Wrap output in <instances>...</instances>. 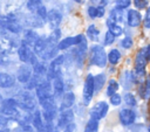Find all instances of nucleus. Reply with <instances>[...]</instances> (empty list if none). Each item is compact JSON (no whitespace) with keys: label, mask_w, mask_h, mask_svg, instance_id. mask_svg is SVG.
Returning a JSON list of instances; mask_svg holds the SVG:
<instances>
[{"label":"nucleus","mask_w":150,"mask_h":132,"mask_svg":"<svg viewBox=\"0 0 150 132\" xmlns=\"http://www.w3.org/2000/svg\"><path fill=\"white\" fill-rule=\"evenodd\" d=\"M19 105H18V100L14 98H7L5 100H2L1 105H0V114L9 118V119H14L18 117V114L20 113L19 111Z\"/></svg>","instance_id":"4"},{"label":"nucleus","mask_w":150,"mask_h":132,"mask_svg":"<svg viewBox=\"0 0 150 132\" xmlns=\"http://www.w3.org/2000/svg\"><path fill=\"white\" fill-rule=\"evenodd\" d=\"M146 57H145V53L144 49L139 50L136 54L135 57V71L137 74V76H143L145 72V65H146Z\"/></svg>","instance_id":"13"},{"label":"nucleus","mask_w":150,"mask_h":132,"mask_svg":"<svg viewBox=\"0 0 150 132\" xmlns=\"http://www.w3.org/2000/svg\"><path fill=\"white\" fill-rule=\"evenodd\" d=\"M118 89V83L115 81V79H109V83H108V89H107V95L108 96H111L114 95Z\"/></svg>","instance_id":"29"},{"label":"nucleus","mask_w":150,"mask_h":132,"mask_svg":"<svg viewBox=\"0 0 150 132\" xmlns=\"http://www.w3.org/2000/svg\"><path fill=\"white\" fill-rule=\"evenodd\" d=\"M16 53H18L19 60H20L22 63L30 64L32 67L39 61L36 54H35L34 50H33V48H32L29 44H27L26 42H23V41H21V43L19 44V47H18V49H16Z\"/></svg>","instance_id":"2"},{"label":"nucleus","mask_w":150,"mask_h":132,"mask_svg":"<svg viewBox=\"0 0 150 132\" xmlns=\"http://www.w3.org/2000/svg\"><path fill=\"white\" fill-rule=\"evenodd\" d=\"M120 44H121V47L124 48V49H130V48L134 46V41H132V39H131L130 36H125V37H123V39L121 40Z\"/></svg>","instance_id":"35"},{"label":"nucleus","mask_w":150,"mask_h":132,"mask_svg":"<svg viewBox=\"0 0 150 132\" xmlns=\"http://www.w3.org/2000/svg\"><path fill=\"white\" fill-rule=\"evenodd\" d=\"M108 109H109V106L105 102H98L90 110V118H94V119H97V120L102 119L103 117H105V114L108 112Z\"/></svg>","instance_id":"14"},{"label":"nucleus","mask_w":150,"mask_h":132,"mask_svg":"<svg viewBox=\"0 0 150 132\" xmlns=\"http://www.w3.org/2000/svg\"><path fill=\"white\" fill-rule=\"evenodd\" d=\"M16 100H18L19 107H21L22 110H26V111H32L36 106V100L30 95L29 91H23V92L19 93V97Z\"/></svg>","instance_id":"5"},{"label":"nucleus","mask_w":150,"mask_h":132,"mask_svg":"<svg viewBox=\"0 0 150 132\" xmlns=\"http://www.w3.org/2000/svg\"><path fill=\"white\" fill-rule=\"evenodd\" d=\"M97 131H98V120L90 118L89 121L87 123L83 132H97Z\"/></svg>","instance_id":"27"},{"label":"nucleus","mask_w":150,"mask_h":132,"mask_svg":"<svg viewBox=\"0 0 150 132\" xmlns=\"http://www.w3.org/2000/svg\"><path fill=\"white\" fill-rule=\"evenodd\" d=\"M105 14V6H97V18H103Z\"/></svg>","instance_id":"42"},{"label":"nucleus","mask_w":150,"mask_h":132,"mask_svg":"<svg viewBox=\"0 0 150 132\" xmlns=\"http://www.w3.org/2000/svg\"><path fill=\"white\" fill-rule=\"evenodd\" d=\"M95 91V85H94V76L88 75L86 81H84V86H83V103L84 105H88L94 96Z\"/></svg>","instance_id":"7"},{"label":"nucleus","mask_w":150,"mask_h":132,"mask_svg":"<svg viewBox=\"0 0 150 132\" xmlns=\"http://www.w3.org/2000/svg\"><path fill=\"white\" fill-rule=\"evenodd\" d=\"M47 37H48V40H49L52 43L57 44V43L60 42V40H61V29H60V28L52 29V33H50Z\"/></svg>","instance_id":"26"},{"label":"nucleus","mask_w":150,"mask_h":132,"mask_svg":"<svg viewBox=\"0 0 150 132\" xmlns=\"http://www.w3.org/2000/svg\"><path fill=\"white\" fill-rule=\"evenodd\" d=\"M148 131H149V132H150V125H149V127H148Z\"/></svg>","instance_id":"47"},{"label":"nucleus","mask_w":150,"mask_h":132,"mask_svg":"<svg viewBox=\"0 0 150 132\" xmlns=\"http://www.w3.org/2000/svg\"><path fill=\"white\" fill-rule=\"evenodd\" d=\"M35 91H36V97L39 99V102L43 100L45 98L49 97V96H53V86L49 82V79H42L38 86L35 88Z\"/></svg>","instance_id":"6"},{"label":"nucleus","mask_w":150,"mask_h":132,"mask_svg":"<svg viewBox=\"0 0 150 132\" xmlns=\"http://www.w3.org/2000/svg\"><path fill=\"white\" fill-rule=\"evenodd\" d=\"M108 55V62L111 64V65H116L120 61H121V53H120V50L118 49H116V48H112V49H110V51L107 54Z\"/></svg>","instance_id":"23"},{"label":"nucleus","mask_w":150,"mask_h":132,"mask_svg":"<svg viewBox=\"0 0 150 132\" xmlns=\"http://www.w3.org/2000/svg\"><path fill=\"white\" fill-rule=\"evenodd\" d=\"M1 132H9V130H6V131H1Z\"/></svg>","instance_id":"46"},{"label":"nucleus","mask_w":150,"mask_h":132,"mask_svg":"<svg viewBox=\"0 0 150 132\" xmlns=\"http://www.w3.org/2000/svg\"><path fill=\"white\" fill-rule=\"evenodd\" d=\"M134 6L136 7V9L142 11V9H146L149 6V0H132Z\"/></svg>","instance_id":"32"},{"label":"nucleus","mask_w":150,"mask_h":132,"mask_svg":"<svg viewBox=\"0 0 150 132\" xmlns=\"http://www.w3.org/2000/svg\"><path fill=\"white\" fill-rule=\"evenodd\" d=\"M32 76H33V67L30 64L23 63L22 65L19 67V69L16 71V79L20 83L26 84L32 78Z\"/></svg>","instance_id":"12"},{"label":"nucleus","mask_w":150,"mask_h":132,"mask_svg":"<svg viewBox=\"0 0 150 132\" xmlns=\"http://www.w3.org/2000/svg\"><path fill=\"white\" fill-rule=\"evenodd\" d=\"M53 91H54V95L55 96H61L63 92H64V84H63V81L61 79L60 76L53 78Z\"/></svg>","instance_id":"21"},{"label":"nucleus","mask_w":150,"mask_h":132,"mask_svg":"<svg viewBox=\"0 0 150 132\" xmlns=\"http://www.w3.org/2000/svg\"><path fill=\"white\" fill-rule=\"evenodd\" d=\"M105 82V76L104 74H98L94 77V85H95V90L98 91L103 88V84Z\"/></svg>","instance_id":"28"},{"label":"nucleus","mask_w":150,"mask_h":132,"mask_svg":"<svg viewBox=\"0 0 150 132\" xmlns=\"http://www.w3.org/2000/svg\"><path fill=\"white\" fill-rule=\"evenodd\" d=\"M109 16L111 18V19H114L116 22H118V23H123L124 22V20H125V13H124V9H122V8H118V7H114V8H111L110 9V12H109Z\"/></svg>","instance_id":"20"},{"label":"nucleus","mask_w":150,"mask_h":132,"mask_svg":"<svg viewBox=\"0 0 150 132\" xmlns=\"http://www.w3.org/2000/svg\"><path fill=\"white\" fill-rule=\"evenodd\" d=\"M118 117H120V121L122 125H130L135 121L136 114L131 109H122L120 111Z\"/></svg>","instance_id":"15"},{"label":"nucleus","mask_w":150,"mask_h":132,"mask_svg":"<svg viewBox=\"0 0 150 132\" xmlns=\"http://www.w3.org/2000/svg\"><path fill=\"white\" fill-rule=\"evenodd\" d=\"M32 125L36 132H43L45 131V120L42 118V114L39 110L34 111L32 114Z\"/></svg>","instance_id":"17"},{"label":"nucleus","mask_w":150,"mask_h":132,"mask_svg":"<svg viewBox=\"0 0 150 132\" xmlns=\"http://www.w3.org/2000/svg\"><path fill=\"white\" fill-rule=\"evenodd\" d=\"M143 26L145 29H150V6H148L145 14L143 16Z\"/></svg>","instance_id":"38"},{"label":"nucleus","mask_w":150,"mask_h":132,"mask_svg":"<svg viewBox=\"0 0 150 132\" xmlns=\"http://www.w3.org/2000/svg\"><path fill=\"white\" fill-rule=\"evenodd\" d=\"M93 5L96 6H107V4L109 2V0H90Z\"/></svg>","instance_id":"43"},{"label":"nucleus","mask_w":150,"mask_h":132,"mask_svg":"<svg viewBox=\"0 0 150 132\" xmlns=\"http://www.w3.org/2000/svg\"><path fill=\"white\" fill-rule=\"evenodd\" d=\"M47 13H48V11H47V7L42 4L39 8H38V11L35 12V14L38 15V16H40L42 20H45L46 21V18H47Z\"/></svg>","instance_id":"37"},{"label":"nucleus","mask_w":150,"mask_h":132,"mask_svg":"<svg viewBox=\"0 0 150 132\" xmlns=\"http://www.w3.org/2000/svg\"><path fill=\"white\" fill-rule=\"evenodd\" d=\"M0 28L6 29V30H8L13 34H19L23 30L22 23L20 22L18 16L13 13L0 16Z\"/></svg>","instance_id":"1"},{"label":"nucleus","mask_w":150,"mask_h":132,"mask_svg":"<svg viewBox=\"0 0 150 132\" xmlns=\"http://www.w3.org/2000/svg\"><path fill=\"white\" fill-rule=\"evenodd\" d=\"M74 103H75V95H74L73 92H66V93L63 95L61 109H62V110H64V109H70Z\"/></svg>","instance_id":"24"},{"label":"nucleus","mask_w":150,"mask_h":132,"mask_svg":"<svg viewBox=\"0 0 150 132\" xmlns=\"http://www.w3.org/2000/svg\"><path fill=\"white\" fill-rule=\"evenodd\" d=\"M144 53H145V57L148 61H150V44L146 46V48L144 49Z\"/></svg>","instance_id":"44"},{"label":"nucleus","mask_w":150,"mask_h":132,"mask_svg":"<svg viewBox=\"0 0 150 132\" xmlns=\"http://www.w3.org/2000/svg\"><path fill=\"white\" fill-rule=\"evenodd\" d=\"M121 102H122V97L118 95V93H114V95H111L110 96V103L112 104V105H120L121 104Z\"/></svg>","instance_id":"41"},{"label":"nucleus","mask_w":150,"mask_h":132,"mask_svg":"<svg viewBox=\"0 0 150 132\" xmlns=\"http://www.w3.org/2000/svg\"><path fill=\"white\" fill-rule=\"evenodd\" d=\"M125 21L129 27L131 28H137L141 26L143 22V16L138 9H128L125 13Z\"/></svg>","instance_id":"8"},{"label":"nucleus","mask_w":150,"mask_h":132,"mask_svg":"<svg viewBox=\"0 0 150 132\" xmlns=\"http://www.w3.org/2000/svg\"><path fill=\"white\" fill-rule=\"evenodd\" d=\"M46 22H47V25H48V27L50 29L59 28L60 23L62 22V13L59 9H56V8L49 9L48 13H47Z\"/></svg>","instance_id":"9"},{"label":"nucleus","mask_w":150,"mask_h":132,"mask_svg":"<svg viewBox=\"0 0 150 132\" xmlns=\"http://www.w3.org/2000/svg\"><path fill=\"white\" fill-rule=\"evenodd\" d=\"M8 124H9V118L0 114V132L8 130Z\"/></svg>","instance_id":"39"},{"label":"nucleus","mask_w":150,"mask_h":132,"mask_svg":"<svg viewBox=\"0 0 150 132\" xmlns=\"http://www.w3.org/2000/svg\"><path fill=\"white\" fill-rule=\"evenodd\" d=\"M114 4L116 7L122 8V9H127L130 7L131 5V0H114Z\"/></svg>","instance_id":"36"},{"label":"nucleus","mask_w":150,"mask_h":132,"mask_svg":"<svg viewBox=\"0 0 150 132\" xmlns=\"http://www.w3.org/2000/svg\"><path fill=\"white\" fill-rule=\"evenodd\" d=\"M42 0H27L26 2V8L29 13H35L38 11V8L42 5Z\"/></svg>","instance_id":"25"},{"label":"nucleus","mask_w":150,"mask_h":132,"mask_svg":"<svg viewBox=\"0 0 150 132\" xmlns=\"http://www.w3.org/2000/svg\"><path fill=\"white\" fill-rule=\"evenodd\" d=\"M90 62L91 64L98 67V68H104L108 62V55L105 54L104 47L100 44H93L90 48Z\"/></svg>","instance_id":"3"},{"label":"nucleus","mask_w":150,"mask_h":132,"mask_svg":"<svg viewBox=\"0 0 150 132\" xmlns=\"http://www.w3.org/2000/svg\"><path fill=\"white\" fill-rule=\"evenodd\" d=\"M86 36L82 35V34H79V35H75V36H67V37H63L60 40V42L57 43V49L59 50H66L73 46H77Z\"/></svg>","instance_id":"10"},{"label":"nucleus","mask_w":150,"mask_h":132,"mask_svg":"<svg viewBox=\"0 0 150 132\" xmlns=\"http://www.w3.org/2000/svg\"><path fill=\"white\" fill-rule=\"evenodd\" d=\"M124 102L130 106H135L136 105V99L131 93H125L124 95Z\"/></svg>","instance_id":"40"},{"label":"nucleus","mask_w":150,"mask_h":132,"mask_svg":"<svg viewBox=\"0 0 150 132\" xmlns=\"http://www.w3.org/2000/svg\"><path fill=\"white\" fill-rule=\"evenodd\" d=\"M87 14H88V16L91 19V20H94V19H96L97 18V6L96 5H89L88 7H87Z\"/></svg>","instance_id":"34"},{"label":"nucleus","mask_w":150,"mask_h":132,"mask_svg":"<svg viewBox=\"0 0 150 132\" xmlns=\"http://www.w3.org/2000/svg\"><path fill=\"white\" fill-rule=\"evenodd\" d=\"M34 127L30 126L29 124H19L18 127L13 130V132H34Z\"/></svg>","instance_id":"33"},{"label":"nucleus","mask_w":150,"mask_h":132,"mask_svg":"<svg viewBox=\"0 0 150 132\" xmlns=\"http://www.w3.org/2000/svg\"><path fill=\"white\" fill-rule=\"evenodd\" d=\"M40 37V35L32 28H28L26 30H23V37H22V41L26 42L27 44H29L32 48L34 46V43L38 41V39Z\"/></svg>","instance_id":"18"},{"label":"nucleus","mask_w":150,"mask_h":132,"mask_svg":"<svg viewBox=\"0 0 150 132\" xmlns=\"http://www.w3.org/2000/svg\"><path fill=\"white\" fill-rule=\"evenodd\" d=\"M86 34H87V37H88L89 40H91V41L97 42V41L100 40V29H98L95 25H90V26L87 28Z\"/></svg>","instance_id":"22"},{"label":"nucleus","mask_w":150,"mask_h":132,"mask_svg":"<svg viewBox=\"0 0 150 132\" xmlns=\"http://www.w3.org/2000/svg\"><path fill=\"white\" fill-rule=\"evenodd\" d=\"M19 44H16V42L11 39L9 36H5V35H0V51L5 53V54H12L18 49Z\"/></svg>","instance_id":"11"},{"label":"nucleus","mask_w":150,"mask_h":132,"mask_svg":"<svg viewBox=\"0 0 150 132\" xmlns=\"http://www.w3.org/2000/svg\"><path fill=\"white\" fill-rule=\"evenodd\" d=\"M74 2H76V4H83L86 0H73Z\"/></svg>","instance_id":"45"},{"label":"nucleus","mask_w":150,"mask_h":132,"mask_svg":"<svg viewBox=\"0 0 150 132\" xmlns=\"http://www.w3.org/2000/svg\"><path fill=\"white\" fill-rule=\"evenodd\" d=\"M115 39H116V36L110 30H107L105 34H104V37H103V44L104 46H110L115 42Z\"/></svg>","instance_id":"30"},{"label":"nucleus","mask_w":150,"mask_h":132,"mask_svg":"<svg viewBox=\"0 0 150 132\" xmlns=\"http://www.w3.org/2000/svg\"><path fill=\"white\" fill-rule=\"evenodd\" d=\"M14 84H15V77L14 76H12L11 74L0 71V88L8 89V88H12Z\"/></svg>","instance_id":"19"},{"label":"nucleus","mask_w":150,"mask_h":132,"mask_svg":"<svg viewBox=\"0 0 150 132\" xmlns=\"http://www.w3.org/2000/svg\"><path fill=\"white\" fill-rule=\"evenodd\" d=\"M108 30H110L115 36H121L123 33V27L121 26V23H115V25L110 26L108 28Z\"/></svg>","instance_id":"31"},{"label":"nucleus","mask_w":150,"mask_h":132,"mask_svg":"<svg viewBox=\"0 0 150 132\" xmlns=\"http://www.w3.org/2000/svg\"><path fill=\"white\" fill-rule=\"evenodd\" d=\"M73 118H74V113L71 110H69V109L62 110V112L60 113V116L57 118V126L66 127L68 124H70L73 121Z\"/></svg>","instance_id":"16"}]
</instances>
